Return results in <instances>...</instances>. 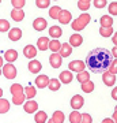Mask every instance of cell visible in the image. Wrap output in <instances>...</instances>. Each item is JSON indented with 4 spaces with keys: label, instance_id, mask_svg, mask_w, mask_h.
<instances>
[{
    "label": "cell",
    "instance_id": "cell-1",
    "mask_svg": "<svg viewBox=\"0 0 117 123\" xmlns=\"http://www.w3.org/2000/svg\"><path fill=\"white\" fill-rule=\"evenodd\" d=\"M113 59L114 57H113L112 52L109 49L95 48L86 55L84 64L93 73H105V71H108L109 66L112 64Z\"/></svg>",
    "mask_w": 117,
    "mask_h": 123
},
{
    "label": "cell",
    "instance_id": "cell-2",
    "mask_svg": "<svg viewBox=\"0 0 117 123\" xmlns=\"http://www.w3.org/2000/svg\"><path fill=\"white\" fill-rule=\"evenodd\" d=\"M23 89L25 88L19 84H14V85H11V88H10V92L12 94V103L15 105H22V104H25L26 97H25Z\"/></svg>",
    "mask_w": 117,
    "mask_h": 123
},
{
    "label": "cell",
    "instance_id": "cell-3",
    "mask_svg": "<svg viewBox=\"0 0 117 123\" xmlns=\"http://www.w3.org/2000/svg\"><path fill=\"white\" fill-rule=\"evenodd\" d=\"M90 21H91L90 14L83 12V14H80L75 21H72V25H71V26H72V29H74L75 31H80L90 23Z\"/></svg>",
    "mask_w": 117,
    "mask_h": 123
},
{
    "label": "cell",
    "instance_id": "cell-4",
    "mask_svg": "<svg viewBox=\"0 0 117 123\" xmlns=\"http://www.w3.org/2000/svg\"><path fill=\"white\" fill-rule=\"evenodd\" d=\"M1 74L4 75L7 79H14L17 77V68L12 63H7V64H3L1 67Z\"/></svg>",
    "mask_w": 117,
    "mask_h": 123
},
{
    "label": "cell",
    "instance_id": "cell-5",
    "mask_svg": "<svg viewBox=\"0 0 117 123\" xmlns=\"http://www.w3.org/2000/svg\"><path fill=\"white\" fill-rule=\"evenodd\" d=\"M68 68L71 73L72 71H75V73H82L86 68V64H84L83 60H72L68 63Z\"/></svg>",
    "mask_w": 117,
    "mask_h": 123
},
{
    "label": "cell",
    "instance_id": "cell-6",
    "mask_svg": "<svg viewBox=\"0 0 117 123\" xmlns=\"http://www.w3.org/2000/svg\"><path fill=\"white\" fill-rule=\"evenodd\" d=\"M84 104V98H83L80 94H75L72 98H71V107L74 108V111H79Z\"/></svg>",
    "mask_w": 117,
    "mask_h": 123
},
{
    "label": "cell",
    "instance_id": "cell-7",
    "mask_svg": "<svg viewBox=\"0 0 117 123\" xmlns=\"http://www.w3.org/2000/svg\"><path fill=\"white\" fill-rule=\"evenodd\" d=\"M23 110L27 114H35L37 111H38V104H37V101L34 100H27L25 104H23Z\"/></svg>",
    "mask_w": 117,
    "mask_h": 123
},
{
    "label": "cell",
    "instance_id": "cell-8",
    "mask_svg": "<svg viewBox=\"0 0 117 123\" xmlns=\"http://www.w3.org/2000/svg\"><path fill=\"white\" fill-rule=\"evenodd\" d=\"M74 79V75L69 70H65V71H61V74L59 75V81L60 84H71Z\"/></svg>",
    "mask_w": 117,
    "mask_h": 123
},
{
    "label": "cell",
    "instance_id": "cell-9",
    "mask_svg": "<svg viewBox=\"0 0 117 123\" xmlns=\"http://www.w3.org/2000/svg\"><path fill=\"white\" fill-rule=\"evenodd\" d=\"M46 26H48V22H46L44 18H35L34 22H33V27H34V30H37V31L45 30Z\"/></svg>",
    "mask_w": 117,
    "mask_h": 123
},
{
    "label": "cell",
    "instance_id": "cell-10",
    "mask_svg": "<svg viewBox=\"0 0 117 123\" xmlns=\"http://www.w3.org/2000/svg\"><path fill=\"white\" fill-rule=\"evenodd\" d=\"M71 19H72V15H71V12L67 11V10H61L60 15L57 18V21L60 23H63V25H68V23L71 22Z\"/></svg>",
    "mask_w": 117,
    "mask_h": 123
},
{
    "label": "cell",
    "instance_id": "cell-11",
    "mask_svg": "<svg viewBox=\"0 0 117 123\" xmlns=\"http://www.w3.org/2000/svg\"><path fill=\"white\" fill-rule=\"evenodd\" d=\"M49 63H50V66L53 68H59L61 66V63H63V57L59 53H52L50 57H49Z\"/></svg>",
    "mask_w": 117,
    "mask_h": 123
},
{
    "label": "cell",
    "instance_id": "cell-12",
    "mask_svg": "<svg viewBox=\"0 0 117 123\" xmlns=\"http://www.w3.org/2000/svg\"><path fill=\"white\" fill-rule=\"evenodd\" d=\"M102 81H104V84L106 86H114V84H116V75L110 74L109 71H105L104 75H102Z\"/></svg>",
    "mask_w": 117,
    "mask_h": 123
},
{
    "label": "cell",
    "instance_id": "cell-13",
    "mask_svg": "<svg viewBox=\"0 0 117 123\" xmlns=\"http://www.w3.org/2000/svg\"><path fill=\"white\" fill-rule=\"evenodd\" d=\"M48 84H49V77L48 75H38L35 78V86L39 89H44V88H48Z\"/></svg>",
    "mask_w": 117,
    "mask_h": 123
},
{
    "label": "cell",
    "instance_id": "cell-14",
    "mask_svg": "<svg viewBox=\"0 0 117 123\" xmlns=\"http://www.w3.org/2000/svg\"><path fill=\"white\" fill-rule=\"evenodd\" d=\"M82 43H83V37L79 33H74V34L69 37V43L68 44L74 48V47H80L82 45Z\"/></svg>",
    "mask_w": 117,
    "mask_h": 123
},
{
    "label": "cell",
    "instance_id": "cell-15",
    "mask_svg": "<svg viewBox=\"0 0 117 123\" xmlns=\"http://www.w3.org/2000/svg\"><path fill=\"white\" fill-rule=\"evenodd\" d=\"M23 55L27 57V59H34L35 55H37V48H35L34 45H26L25 48H23Z\"/></svg>",
    "mask_w": 117,
    "mask_h": 123
},
{
    "label": "cell",
    "instance_id": "cell-16",
    "mask_svg": "<svg viewBox=\"0 0 117 123\" xmlns=\"http://www.w3.org/2000/svg\"><path fill=\"white\" fill-rule=\"evenodd\" d=\"M41 68H42V64H41V62L39 60L33 59V60L29 63V71L33 73V74H38L39 71H41Z\"/></svg>",
    "mask_w": 117,
    "mask_h": 123
},
{
    "label": "cell",
    "instance_id": "cell-17",
    "mask_svg": "<svg viewBox=\"0 0 117 123\" xmlns=\"http://www.w3.org/2000/svg\"><path fill=\"white\" fill-rule=\"evenodd\" d=\"M4 59L7 63H14L18 59V52L15 49H7L4 52Z\"/></svg>",
    "mask_w": 117,
    "mask_h": 123
},
{
    "label": "cell",
    "instance_id": "cell-18",
    "mask_svg": "<svg viewBox=\"0 0 117 123\" xmlns=\"http://www.w3.org/2000/svg\"><path fill=\"white\" fill-rule=\"evenodd\" d=\"M49 41L50 40L48 37H39L37 40V48L39 51H46V49H49Z\"/></svg>",
    "mask_w": 117,
    "mask_h": 123
},
{
    "label": "cell",
    "instance_id": "cell-19",
    "mask_svg": "<svg viewBox=\"0 0 117 123\" xmlns=\"http://www.w3.org/2000/svg\"><path fill=\"white\" fill-rule=\"evenodd\" d=\"M8 38L11 40V41H18V40H21L22 38V30H21V29H18V27L10 29Z\"/></svg>",
    "mask_w": 117,
    "mask_h": 123
},
{
    "label": "cell",
    "instance_id": "cell-20",
    "mask_svg": "<svg viewBox=\"0 0 117 123\" xmlns=\"http://www.w3.org/2000/svg\"><path fill=\"white\" fill-rule=\"evenodd\" d=\"M11 18H12V21L15 22H22L23 19H25V11L23 10H15L14 8L11 11Z\"/></svg>",
    "mask_w": 117,
    "mask_h": 123
},
{
    "label": "cell",
    "instance_id": "cell-21",
    "mask_svg": "<svg viewBox=\"0 0 117 123\" xmlns=\"http://www.w3.org/2000/svg\"><path fill=\"white\" fill-rule=\"evenodd\" d=\"M71 53H72V47H71L68 43L61 44V48H60V51H59V55H60L61 57H68Z\"/></svg>",
    "mask_w": 117,
    "mask_h": 123
},
{
    "label": "cell",
    "instance_id": "cell-22",
    "mask_svg": "<svg viewBox=\"0 0 117 123\" xmlns=\"http://www.w3.org/2000/svg\"><path fill=\"white\" fill-rule=\"evenodd\" d=\"M34 120L35 123H46L48 122V115L45 111H37L34 115Z\"/></svg>",
    "mask_w": 117,
    "mask_h": 123
},
{
    "label": "cell",
    "instance_id": "cell-23",
    "mask_svg": "<svg viewBox=\"0 0 117 123\" xmlns=\"http://www.w3.org/2000/svg\"><path fill=\"white\" fill-rule=\"evenodd\" d=\"M61 34H63V30H61L60 26H50L49 27V36L53 40H57L59 37H61Z\"/></svg>",
    "mask_w": 117,
    "mask_h": 123
},
{
    "label": "cell",
    "instance_id": "cell-24",
    "mask_svg": "<svg viewBox=\"0 0 117 123\" xmlns=\"http://www.w3.org/2000/svg\"><path fill=\"white\" fill-rule=\"evenodd\" d=\"M23 93H25V97L27 100H33V97H35V94H37V90H35L34 86L29 85V86H26L23 89Z\"/></svg>",
    "mask_w": 117,
    "mask_h": 123
},
{
    "label": "cell",
    "instance_id": "cell-25",
    "mask_svg": "<svg viewBox=\"0 0 117 123\" xmlns=\"http://www.w3.org/2000/svg\"><path fill=\"white\" fill-rule=\"evenodd\" d=\"M100 22H101V27H112L113 19L110 15H102L100 19Z\"/></svg>",
    "mask_w": 117,
    "mask_h": 123
},
{
    "label": "cell",
    "instance_id": "cell-26",
    "mask_svg": "<svg viewBox=\"0 0 117 123\" xmlns=\"http://www.w3.org/2000/svg\"><path fill=\"white\" fill-rule=\"evenodd\" d=\"M60 48H61V43L59 40H50V41H49V49H50L53 53H59Z\"/></svg>",
    "mask_w": 117,
    "mask_h": 123
},
{
    "label": "cell",
    "instance_id": "cell-27",
    "mask_svg": "<svg viewBox=\"0 0 117 123\" xmlns=\"http://www.w3.org/2000/svg\"><path fill=\"white\" fill-rule=\"evenodd\" d=\"M61 84H60V81L56 78H50L49 79V84H48V88L50 89V90H53V92H57L59 89H60Z\"/></svg>",
    "mask_w": 117,
    "mask_h": 123
},
{
    "label": "cell",
    "instance_id": "cell-28",
    "mask_svg": "<svg viewBox=\"0 0 117 123\" xmlns=\"http://www.w3.org/2000/svg\"><path fill=\"white\" fill-rule=\"evenodd\" d=\"M50 119H52L55 123H63L64 122V119H65V116H64V114H63L61 111H55Z\"/></svg>",
    "mask_w": 117,
    "mask_h": 123
},
{
    "label": "cell",
    "instance_id": "cell-29",
    "mask_svg": "<svg viewBox=\"0 0 117 123\" xmlns=\"http://www.w3.org/2000/svg\"><path fill=\"white\" fill-rule=\"evenodd\" d=\"M76 79H78L80 84H84V82H87V81H90V73L89 71H82V73H78V75H76Z\"/></svg>",
    "mask_w": 117,
    "mask_h": 123
},
{
    "label": "cell",
    "instance_id": "cell-30",
    "mask_svg": "<svg viewBox=\"0 0 117 123\" xmlns=\"http://www.w3.org/2000/svg\"><path fill=\"white\" fill-rule=\"evenodd\" d=\"M82 90L84 93H91L93 90H94V88H95V85H94V82L93 81H87V82H84V84H82Z\"/></svg>",
    "mask_w": 117,
    "mask_h": 123
},
{
    "label": "cell",
    "instance_id": "cell-31",
    "mask_svg": "<svg viewBox=\"0 0 117 123\" xmlns=\"http://www.w3.org/2000/svg\"><path fill=\"white\" fill-rule=\"evenodd\" d=\"M80 119H82V114L79 111H72L69 115V122L71 123H80Z\"/></svg>",
    "mask_w": 117,
    "mask_h": 123
},
{
    "label": "cell",
    "instance_id": "cell-32",
    "mask_svg": "<svg viewBox=\"0 0 117 123\" xmlns=\"http://www.w3.org/2000/svg\"><path fill=\"white\" fill-rule=\"evenodd\" d=\"M60 12H61L60 7H59V6H53V7H50V10H49V17L52 18V19H57L59 15H60Z\"/></svg>",
    "mask_w": 117,
    "mask_h": 123
},
{
    "label": "cell",
    "instance_id": "cell-33",
    "mask_svg": "<svg viewBox=\"0 0 117 123\" xmlns=\"http://www.w3.org/2000/svg\"><path fill=\"white\" fill-rule=\"evenodd\" d=\"M90 6H91L90 0H79V1H78V8L82 10L83 12H86L87 10L90 8Z\"/></svg>",
    "mask_w": 117,
    "mask_h": 123
},
{
    "label": "cell",
    "instance_id": "cell-34",
    "mask_svg": "<svg viewBox=\"0 0 117 123\" xmlns=\"http://www.w3.org/2000/svg\"><path fill=\"white\" fill-rule=\"evenodd\" d=\"M10 111V103L6 98H0V114H6Z\"/></svg>",
    "mask_w": 117,
    "mask_h": 123
},
{
    "label": "cell",
    "instance_id": "cell-35",
    "mask_svg": "<svg viewBox=\"0 0 117 123\" xmlns=\"http://www.w3.org/2000/svg\"><path fill=\"white\" fill-rule=\"evenodd\" d=\"M100 34L102 37H110V36H113V27H101Z\"/></svg>",
    "mask_w": 117,
    "mask_h": 123
},
{
    "label": "cell",
    "instance_id": "cell-36",
    "mask_svg": "<svg viewBox=\"0 0 117 123\" xmlns=\"http://www.w3.org/2000/svg\"><path fill=\"white\" fill-rule=\"evenodd\" d=\"M11 4H12V7L15 10H22L25 7V4H26V1L25 0H12Z\"/></svg>",
    "mask_w": 117,
    "mask_h": 123
},
{
    "label": "cell",
    "instance_id": "cell-37",
    "mask_svg": "<svg viewBox=\"0 0 117 123\" xmlns=\"http://www.w3.org/2000/svg\"><path fill=\"white\" fill-rule=\"evenodd\" d=\"M49 4H50L49 0H35V6L38 8H48Z\"/></svg>",
    "mask_w": 117,
    "mask_h": 123
},
{
    "label": "cell",
    "instance_id": "cell-38",
    "mask_svg": "<svg viewBox=\"0 0 117 123\" xmlns=\"http://www.w3.org/2000/svg\"><path fill=\"white\" fill-rule=\"evenodd\" d=\"M0 31H10V22L6 19H0Z\"/></svg>",
    "mask_w": 117,
    "mask_h": 123
},
{
    "label": "cell",
    "instance_id": "cell-39",
    "mask_svg": "<svg viewBox=\"0 0 117 123\" xmlns=\"http://www.w3.org/2000/svg\"><path fill=\"white\" fill-rule=\"evenodd\" d=\"M108 71L110 73V74H113V75H116V74H117V59H113L112 64L109 66Z\"/></svg>",
    "mask_w": 117,
    "mask_h": 123
},
{
    "label": "cell",
    "instance_id": "cell-40",
    "mask_svg": "<svg viewBox=\"0 0 117 123\" xmlns=\"http://www.w3.org/2000/svg\"><path fill=\"white\" fill-rule=\"evenodd\" d=\"M109 14L110 15H117V1H112L109 4Z\"/></svg>",
    "mask_w": 117,
    "mask_h": 123
},
{
    "label": "cell",
    "instance_id": "cell-41",
    "mask_svg": "<svg viewBox=\"0 0 117 123\" xmlns=\"http://www.w3.org/2000/svg\"><path fill=\"white\" fill-rule=\"evenodd\" d=\"M106 4H108L106 0H94V7H97V8H105Z\"/></svg>",
    "mask_w": 117,
    "mask_h": 123
},
{
    "label": "cell",
    "instance_id": "cell-42",
    "mask_svg": "<svg viewBox=\"0 0 117 123\" xmlns=\"http://www.w3.org/2000/svg\"><path fill=\"white\" fill-rule=\"evenodd\" d=\"M80 123H93V119H91L90 114H83L82 119H80Z\"/></svg>",
    "mask_w": 117,
    "mask_h": 123
},
{
    "label": "cell",
    "instance_id": "cell-43",
    "mask_svg": "<svg viewBox=\"0 0 117 123\" xmlns=\"http://www.w3.org/2000/svg\"><path fill=\"white\" fill-rule=\"evenodd\" d=\"M112 43L114 44V47H117V31L112 36Z\"/></svg>",
    "mask_w": 117,
    "mask_h": 123
},
{
    "label": "cell",
    "instance_id": "cell-44",
    "mask_svg": "<svg viewBox=\"0 0 117 123\" xmlns=\"http://www.w3.org/2000/svg\"><path fill=\"white\" fill-rule=\"evenodd\" d=\"M112 97L114 98V100H117V86L112 90Z\"/></svg>",
    "mask_w": 117,
    "mask_h": 123
},
{
    "label": "cell",
    "instance_id": "cell-45",
    "mask_svg": "<svg viewBox=\"0 0 117 123\" xmlns=\"http://www.w3.org/2000/svg\"><path fill=\"white\" fill-rule=\"evenodd\" d=\"M110 52H112L113 57H114V59H117V47H114V48H113L112 51H110Z\"/></svg>",
    "mask_w": 117,
    "mask_h": 123
},
{
    "label": "cell",
    "instance_id": "cell-46",
    "mask_svg": "<svg viewBox=\"0 0 117 123\" xmlns=\"http://www.w3.org/2000/svg\"><path fill=\"white\" fill-rule=\"evenodd\" d=\"M112 120L114 123H117V111H114V114H113V116H112Z\"/></svg>",
    "mask_w": 117,
    "mask_h": 123
},
{
    "label": "cell",
    "instance_id": "cell-47",
    "mask_svg": "<svg viewBox=\"0 0 117 123\" xmlns=\"http://www.w3.org/2000/svg\"><path fill=\"white\" fill-rule=\"evenodd\" d=\"M102 123H114V122H113L112 119H108V118H105L104 120H102Z\"/></svg>",
    "mask_w": 117,
    "mask_h": 123
},
{
    "label": "cell",
    "instance_id": "cell-48",
    "mask_svg": "<svg viewBox=\"0 0 117 123\" xmlns=\"http://www.w3.org/2000/svg\"><path fill=\"white\" fill-rule=\"evenodd\" d=\"M1 67H3V57L0 56V70H1Z\"/></svg>",
    "mask_w": 117,
    "mask_h": 123
},
{
    "label": "cell",
    "instance_id": "cell-49",
    "mask_svg": "<svg viewBox=\"0 0 117 123\" xmlns=\"http://www.w3.org/2000/svg\"><path fill=\"white\" fill-rule=\"evenodd\" d=\"M0 98H3V89L0 88Z\"/></svg>",
    "mask_w": 117,
    "mask_h": 123
},
{
    "label": "cell",
    "instance_id": "cell-50",
    "mask_svg": "<svg viewBox=\"0 0 117 123\" xmlns=\"http://www.w3.org/2000/svg\"><path fill=\"white\" fill-rule=\"evenodd\" d=\"M46 123H55V122H53L52 119H48V122H46Z\"/></svg>",
    "mask_w": 117,
    "mask_h": 123
},
{
    "label": "cell",
    "instance_id": "cell-51",
    "mask_svg": "<svg viewBox=\"0 0 117 123\" xmlns=\"http://www.w3.org/2000/svg\"><path fill=\"white\" fill-rule=\"evenodd\" d=\"M0 75H1V70H0Z\"/></svg>",
    "mask_w": 117,
    "mask_h": 123
},
{
    "label": "cell",
    "instance_id": "cell-52",
    "mask_svg": "<svg viewBox=\"0 0 117 123\" xmlns=\"http://www.w3.org/2000/svg\"><path fill=\"white\" fill-rule=\"evenodd\" d=\"M0 4H1V0H0Z\"/></svg>",
    "mask_w": 117,
    "mask_h": 123
},
{
    "label": "cell",
    "instance_id": "cell-53",
    "mask_svg": "<svg viewBox=\"0 0 117 123\" xmlns=\"http://www.w3.org/2000/svg\"><path fill=\"white\" fill-rule=\"evenodd\" d=\"M116 111H117V107H116Z\"/></svg>",
    "mask_w": 117,
    "mask_h": 123
},
{
    "label": "cell",
    "instance_id": "cell-54",
    "mask_svg": "<svg viewBox=\"0 0 117 123\" xmlns=\"http://www.w3.org/2000/svg\"><path fill=\"white\" fill-rule=\"evenodd\" d=\"M101 123H102V122H101Z\"/></svg>",
    "mask_w": 117,
    "mask_h": 123
}]
</instances>
